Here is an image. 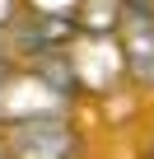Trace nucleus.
I'll return each instance as SVG.
<instances>
[{"mask_svg": "<svg viewBox=\"0 0 154 159\" xmlns=\"http://www.w3.org/2000/svg\"><path fill=\"white\" fill-rule=\"evenodd\" d=\"M112 24L121 28V56H126V70L140 80V84H154V14H149V5L121 0Z\"/></svg>", "mask_w": 154, "mask_h": 159, "instance_id": "obj_1", "label": "nucleus"}, {"mask_svg": "<svg viewBox=\"0 0 154 159\" xmlns=\"http://www.w3.org/2000/svg\"><path fill=\"white\" fill-rule=\"evenodd\" d=\"M10 150H14V154H70L75 140H70V131H65L61 122H51V112H42V117L14 126Z\"/></svg>", "mask_w": 154, "mask_h": 159, "instance_id": "obj_2", "label": "nucleus"}, {"mask_svg": "<svg viewBox=\"0 0 154 159\" xmlns=\"http://www.w3.org/2000/svg\"><path fill=\"white\" fill-rule=\"evenodd\" d=\"M10 10H14V0H0V24L10 19Z\"/></svg>", "mask_w": 154, "mask_h": 159, "instance_id": "obj_3", "label": "nucleus"}, {"mask_svg": "<svg viewBox=\"0 0 154 159\" xmlns=\"http://www.w3.org/2000/svg\"><path fill=\"white\" fill-rule=\"evenodd\" d=\"M0 80H5V66H0Z\"/></svg>", "mask_w": 154, "mask_h": 159, "instance_id": "obj_4", "label": "nucleus"}, {"mask_svg": "<svg viewBox=\"0 0 154 159\" xmlns=\"http://www.w3.org/2000/svg\"><path fill=\"white\" fill-rule=\"evenodd\" d=\"M135 5H149V0H135Z\"/></svg>", "mask_w": 154, "mask_h": 159, "instance_id": "obj_5", "label": "nucleus"}]
</instances>
